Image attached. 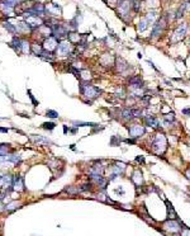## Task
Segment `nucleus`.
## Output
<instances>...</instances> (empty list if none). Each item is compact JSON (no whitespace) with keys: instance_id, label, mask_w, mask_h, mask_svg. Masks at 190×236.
<instances>
[{"instance_id":"obj_1","label":"nucleus","mask_w":190,"mask_h":236,"mask_svg":"<svg viewBox=\"0 0 190 236\" xmlns=\"http://www.w3.org/2000/svg\"><path fill=\"white\" fill-rule=\"evenodd\" d=\"M166 137H165L162 134H158L156 135L154 142H152V149L156 154H162L165 150H166Z\"/></svg>"},{"instance_id":"obj_2","label":"nucleus","mask_w":190,"mask_h":236,"mask_svg":"<svg viewBox=\"0 0 190 236\" xmlns=\"http://www.w3.org/2000/svg\"><path fill=\"white\" fill-rule=\"evenodd\" d=\"M81 93L84 96H86L89 99H95L96 96H99L100 90L93 87V85H83L81 87Z\"/></svg>"},{"instance_id":"obj_3","label":"nucleus","mask_w":190,"mask_h":236,"mask_svg":"<svg viewBox=\"0 0 190 236\" xmlns=\"http://www.w3.org/2000/svg\"><path fill=\"white\" fill-rule=\"evenodd\" d=\"M17 0H2L0 2V9L4 11V14H11L13 13V9L15 7Z\"/></svg>"},{"instance_id":"obj_4","label":"nucleus","mask_w":190,"mask_h":236,"mask_svg":"<svg viewBox=\"0 0 190 236\" xmlns=\"http://www.w3.org/2000/svg\"><path fill=\"white\" fill-rule=\"evenodd\" d=\"M186 29H188V24L186 23H181L180 26L176 28V31L174 33V37H173V41L177 42V41L182 39L184 37H185V34H186Z\"/></svg>"},{"instance_id":"obj_5","label":"nucleus","mask_w":190,"mask_h":236,"mask_svg":"<svg viewBox=\"0 0 190 236\" xmlns=\"http://www.w3.org/2000/svg\"><path fill=\"white\" fill-rule=\"evenodd\" d=\"M71 51V42L70 41H61L58 43V47H57V53L61 56H66L69 55Z\"/></svg>"},{"instance_id":"obj_6","label":"nucleus","mask_w":190,"mask_h":236,"mask_svg":"<svg viewBox=\"0 0 190 236\" xmlns=\"http://www.w3.org/2000/svg\"><path fill=\"white\" fill-rule=\"evenodd\" d=\"M28 24V27L29 29H34V28H39L42 24H43V22H42L41 18H38V15H29L27 18V22Z\"/></svg>"},{"instance_id":"obj_7","label":"nucleus","mask_w":190,"mask_h":236,"mask_svg":"<svg viewBox=\"0 0 190 236\" xmlns=\"http://www.w3.org/2000/svg\"><path fill=\"white\" fill-rule=\"evenodd\" d=\"M57 39L56 37H51V36H48V37L46 38L45 41V43H43V48L46 51H53V50H56V47H57Z\"/></svg>"},{"instance_id":"obj_8","label":"nucleus","mask_w":190,"mask_h":236,"mask_svg":"<svg viewBox=\"0 0 190 236\" xmlns=\"http://www.w3.org/2000/svg\"><path fill=\"white\" fill-rule=\"evenodd\" d=\"M145 134V127L139 126V124H133L129 127V136L136 138V137H141Z\"/></svg>"},{"instance_id":"obj_9","label":"nucleus","mask_w":190,"mask_h":236,"mask_svg":"<svg viewBox=\"0 0 190 236\" xmlns=\"http://www.w3.org/2000/svg\"><path fill=\"white\" fill-rule=\"evenodd\" d=\"M165 23H166V19H165V18H160V20L156 22L155 27H154V31H152V37H157V36L161 34V32L165 28Z\"/></svg>"},{"instance_id":"obj_10","label":"nucleus","mask_w":190,"mask_h":236,"mask_svg":"<svg viewBox=\"0 0 190 236\" xmlns=\"http://www.w3.org/2000/svg\"><path fill=\"white\" fill-rule=\"evenodd\" d=\"M52 33L55 34V37H62V36L67 34V28L64 26V24H55L52 27Z\"/></svg>"},{"instance_id":"obj_11","label":"nucleus","mask_w":190,"mask_h":236,"mask_svg":"<svg viewBox=\"0 0 190 236\" xmlns=\"http://www.w3.org/2000/svg\"><path fill=\"white\" fill-rule=\"evenodd\" d=\"M165 227H166L167 230H170V231H173V232H180L181 231V227L179 225V222H176V221H169L165 223Z\"/></svg>"},{"instance_id":"obj_12","label":"nucleus","mask_w":190,"mask_h":236,"mask_svg":"<svg viewBox=\"0 0 190 236\" xmlns=\"http://www.w3.org/2000/svg\"><path fill=\"white\" fill-rule=\"evenodd\" d=\"M22 42H23V39L18 38V37H14L13 39H11V42H10V47L13 48L15 52H22Z\"/></svg>"},{"instance_id":"obj_13","label":"nucleus","mask_w":190,"mask_h":236,"mask_svg":"<svg viewBox=\"0 0 190 236\" xmlns=\"http://www.w3.org/2000/svg\"><path fill=\"white\" fill-rule=\"evenodd\" d=\"M30 140L36 143H43V145H48V143H52L48 138H43L42 136H37V135H30Z\"/></svg>"},{"instance_id":"obj_14","label":"nucleus","mask_w":190,"mask_h":236,"mask_svg":"<svg viewBox=\"0 0 190 236\" xmlns=\"http://www.w3.org/2000/svg\"><path fill=\"white\" fill-rule=\"evenodd\" d=\"M11 187H14L15 190H20L22 187H24L23 179L19 177V175H15V178H13V185H11Z\"/></svg>"},{"instance_id":"obj_15","label":"nucleus","mask_w":190,"mask_h":236,"mask_svg":"<svg viewBox=\"0 0 190 236\" xmlns=\"http://www.w3.org/2000/svg\"><path fill=\"white\" fill-rule=\"evenodd\" d=\"M147 27H148V20L146 19V17L141 18L139 22H138V31L143 32V31H146V29H147Z\"/></svg>"},{"instance_id":"obj_16","label":"nucleus","mask_w":190,"mask_h":236,"mask_svg":"<svg viewBox=\"0 0 190 236\" xmlns=\"http://www.w3.org/2000/svg\"><path fill=\"white\" fill-rule=\"evenodd\" d=\"M5 161H10V162H18L20 161V155L19 154H10V155H5Z\"/></svg>"},{"instance_id":"obj_17","label":"nucleus","mask_w":190,"mask_h":236,"mask_svg":"<svg viewBox=\"0 0 190 236\" xmlns=\"http://www.w3.org/2000/svg\"><path fill=\"white\" fill-rule=\"evenodd\" d=\"M3 26H4V28L5 29H8V31L11 33V34H14V33H17V28H15V24H11L10 22H3Z\"/></svg>"},{"instance_id":"obj_18","label":"nucleus","mask_w":190,"mask_h":236,"mask_svg":"<svg viewBox=\"0 0 190 236\" xmlns=\"http://www.w3.org/2000/svg\"><path fill=\"white\" fill-rule=\"evenodd\" d=\"M133 181L136 183L137 185H139V184H142V181H143V178H142V174H141V171H134V174H133Z\"/></svg>"},{"instance_id":"obj_19","label":"nucleus","mask_w":190,"mask_h":236,"mask_svg":"<svg viewBox=\"0 0 190 236\" xmlns=\"http://www.w3.org/2000/svg\"><path fill=\"white\" fill-rule=\"evenodd\" d=\"M156 18H157L156 10H151V11H148V14H147L146 19L148 20V24H151V23H154V22H155V19H156Z\"/></svg>"},{"instance_id":"obj_20","label":"nucleus","mask_w":190,"mask_h":236,"mask_svg":"<svg viewBox=\"0 0 190 236\" xmlns=\"http://www.w3.org/2000/svg\"><path fill=\"white\" fill-rule=\"evenodd\" d=\"M32 52L34 53L36 56H41V53L43 52V48H42L39 45L34 43V45H32Z\"/></svg>"},{"instance_id":"obj_21","label":"nucleus","mask_w":190,"mask_h":236,"mask_svg":"<svg viewBox=\"0 0 190 236\" xmlns=\"http://www.w3.org/2000/svg\"><path fill=\"white\" fill-rule=\"evenodd\" d=\"M47 11H50V13H52V14H58L60 11H61V9H60V7L58 5H56V4H52V5H50V7L47 8Z\"/></svg>"},{"instance_id":"obj_22","label":"nucleus","mask_w":190,"mask_h":236,"mask_svg":"<svg viewBox=\"0 0 190 236\" xmlns=\"http://www.w3.org/2000/svg\"><path fill=\"white\" fill-rule=\"evenodd\" d=\"M9 151V145L8 143H0V156L7 155Z\"/></svg>"},{"instance_id":"obj_23","label":"nucleus","mask_w":190,"mask_h":236,"mask_svg":"<svg viewBox=\"0 0 190 236\" xmlns=\"http://www.w3.org/2000/svg\"><path fill=\"white\" fill-rule=\"evenodd\" d=\"M69 41L71 42V43L79 42V41H80V36L76 34V33H70V34H69Z\"/></svg>"},{"instance_id":"obj_24","label":"nucleus","mask_w":190,"mask_h":236,"mask_svg":"<svg viewBox=\"0 0 190 236\" xmlns=\"http://www.w3.org/2000/svg\"><path fill=\"white\" fill-rule=\"evenodd\" d=\"M146 123L148 124V126H154V127H156L158 122H157V119H156V118H154V117H151V116H150V117H147V118H146Z\"/></svg>"},{"instance_id":"obj_25","label":"nucleus","mask_w":190,"mask_h":236,"mask_svg":"<svg viewBox=\"0 0 190 236\" xmlns=\"http://www.w3.org/2000/svg\"><path fill=\"white\" fill-rule=\"evenodd\" d=\"M22 52L26 53V55L29 52V43H28V41H24L23 39V42H22Z\"/></svg>"},{"instance_id":"obj_26","label":"nucleus","mask_w":190,"mask_h":236,"mask_svg":"<svg viewBox=\"0 0 190 236\" xmlns=\"http://www.w3.org/2000/svg\"><path fill=\"white\" fill-rule=\"evenodd\" d=\"M55 127H56V124H55L53 122H46V123H43L42 124V128H45V130H50V131H52Z\"/></svg>"},{"instance_id":"obj_27","label":"nucleus","mask_w":190,"mask_h":236,"mask_svg":"<svg viewBox=\"0 0 190 236\" xmlns=\"http://www.w3.org/2000/svg\"><path fill=\"white\" fill-rule=\"evenodd\" d=\"M18 206H19V203H18V202H13V203H9V204L7 206V208H5V209H7V211H9V212H10V211H13V209L18 208Z\"/></svg>"},{"instance_id":"obj_28","label":"nucleus","mask_w":190,"mask_h":236,"mask_svg":"<svg viewBox=\"0 0 190 236\" xmlns=\"http://www.w3.org/2000/svg\"><path fill=\"white\" fill-rule=\"evenodd\" d=\"M47 116L50 118H57L58 117V113L56 111H52V109H48L47 111Z\"/></svg>"},{"instance_id":"obj_29","label":"nucleus","mask_w":190,"mask_h":236,"mask_svg":"<svg viewBox=\"0 0 190 236\" xmlns=\"http://www.w3.org/2000/svg\"><path fill=\"white\" fill-rule=\"evenodd\" d=\"M80 74H81V77L84 79V80H89V79L91 77V75H90V72H89V71H86V70H85V71H81V72H80Z\"/></svg>"},{"instance_id":"obj_30","label":"nucleus","mask_w":190,"mask_h":236,"mask_svg":"<svg viewBox=\"0 0 190 236\" xmlns=\"http://www.w3.org/2000/svg\"><path fill=\"white\" fill-rule=\"evenodd\" d=\"M165 118H166L167 121H174V114L171 113V114H166V116H165Z\"/></svg>"},{"instance_id":"obj_31","label":"nucleus","mask_w":190,"mask_h":236,"mask_svg":"<svg viewBox=\"0 0 190 236\" xmlns=\"http://www.w3.org/2000/svg\"><path fill=\"white\" fill-rule=\"evenodd\" d=\"M9 128H3V127H0V132H8Z\"/></svg>"},{"instance_id":"obj_32","label":"nucleus","mask_w":190,"mask_h":236,"mask_svg":"<svg viewBox=\"0 0 190 236\" xmlns=\"http://www.w3.org/2000/svg\"><path fill=\"white\" fill-rule=\"evenodd\" d=\"M4 185V178L3 177H0V187Z\"/></svg>"},{"instance_id":"obj_33","label":"nucleus","mask_w":190,"mask_h":236,"mask_svg":"<svg viewBox=\"0 0 190 236\" xmlns=\"http://www.w3.org/2000/svg\"><path fill=\"white\" fill-rule=\"evenodd\" d=\"M186 177H188V179H190V169L186 170Z\"/></svg>"},{"instance_id":"obj_34","label":"nucleus","mask_w":190,"mask_h":236,"mask_svg":"<svg viewBox=\"0 0 190 236\" xmlns=\"http://www.w3.org/2000/svg\"><path fill=\"white\" fill-rule=\"evenodd\" d=\"M2 207H3V204H2V202H0V211H2V209H3Z\"/></svg>"},{"instance_id":"obj_35","label":"nucleus","mask_w":190,"mask_h":236,"mask_svg":"<svg viewBox=\"0 0 190 236\" xmlns=\"http://www.w3.org/2000/svg\"><path fill=\"white\" fill-rule=\"evenodd\" d=\"M34 2H37V0H34Z\"/></svg>"}]
</instances>
